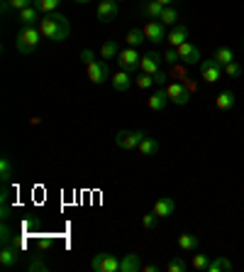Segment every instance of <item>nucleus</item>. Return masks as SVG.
Masks as SVG:
<instances>
[{
  "label": "nucleus",
  "mask_w": 244,
  "mask_h": 272,
  "mask_svg": "<svg viewBox=\"0 0 244 272\" xmlns=\"http://www.w3.org/2000/svg\"><path fill=\"white\" fill-rule=\"evenodd\" d=\"M120 45H117V39H108L105 45L100 47V57L103 59H117L120 57Z\"/></svg>",
  "instance_id": "4be33fe9"
},
{
  "label": "nucleus",
  "mask_w": 244,
  "mask_h": 272,
  "mask_svg": "<svg viewBox=\"0 0 244 272\" xmlns=\"http://www.w3.org/2000/svg\"><path fill=\"white\" fill-rule=\"evenodd\" d=\"M156 223H159V216H156L154 211H152V214H144V216H142V228H144V231H154Z\"/></svg>",
  "instance_id": "f704fd0d"
},
{
  "label": "nucleus",
  "mask_w": 244,
  "mask_h": 272,
  "mask_svg": "<svg viewBox=\"0 0 244 272\" xmlns=\"http://www.w3.org/2000/svg\"><path fill=\"white\" fill-rule=\"evenodd\" d=\"M0 174H3V181H5V184L12 179V162L8 157L0 159Z\"/></svg>",
  "instance_id": "72a5a7b5"
},
{
  "label": "nucleus",
  "mask_w": 244,
  "mask_h": 272,
  "mask_svg": "<svg viewBox=\"0 0 244 272\" xmlns=\"http://www.w3.org/2000/svg\"><path fill=\"white\" fill-rule=\"evenodd\" d=\"M142 270H144V272H159V265L149 262V265H142Z\"/></svg>",
  "instance_id": "79ce46f5"
},
{
  "label": "nucleus",
  "mask_w": 244,
  "mask_h": 272,
  "mask_svg": "<svg viewBox=\"0 0 244 272\" xmlns=\"http://www.w3.org/2000/svg\"><path fill=\"white\" fill-rule=\"evenodd\" d=\"M198 67H200V79L205 81V83H217V81H220L222 64L217 59H203Z\"/></svg>",
  "instance_id": "423d86ee"
},
{
  "label": "nucleus",
  "mask_w": 244,
  "mask_h": 272,
  "mask_svg": "<svg viewBox=\"0 0 244 272\" xmlns=\"http://www.w3.org/2000/svg\"><path fill=\"white\" fill-rule=\"evenodd\" d=\"M142 10H144L147 17H152V20H159V17H161V12H164V5H161V3H156V0H147Z\"/></svg>",
  "instance_id": "a878e982"
},
{
  "label": "nucleus",
  "mask_w": 244,
  "mask_h": 272,
  "mask_svg": "<svg viewBox=\"0 0 244 272\" xmlns=\"http://www.w3.org/2000/svg\"><path fill=\"white\" fill-rule=\"evenodd\" d=\"M183 86H186V89H188L190 93H196V89H198V86H196V81H190L188 76H186V79H183Z\"/></svg>",
  "instance_id": "a19ab883"
},
{
  "label": "nucleus",
  "mask_w": 244,
  "mask_h": 272,
  "mask_svg": "<svg viewBox=\"0 0 244 272\" xmlns=\"http://www.w3.org/2000/svg\"><path fill=\"white\" fill-rule=\"evenodd\" d=\"M164 61H166V64H171V67H174V64H181V59H178L176 47H168L166 52H164Z\"/></svg>",
  "instance_id": "e433bc0d"
},
{
  "label": "nucleus",
  "mask_w": 244,
  "mask_h": 272,
  "mask_svg": "<svg viewBox=\"0 0 244 272\" xmlns=\"http://www.w3.org/2000/svg\"><path fill=\"white\" fill-rule=\"evenodd\" d=\"M166 42L171 47H178V45H183V42H188V27L186 25H174L171 30H168V34H166Z\"/></svg>",
  "instance_id": "4468645a"
},
{
  "label": "nucleus",
  "mask_w": 244,
  "mask_h": 272,
  "mask_svg": "<svg viewBox=\"0 0 244 272\" xmlns=\"http://www.w3.org/2000/svg\"><path fill=\"white\" fill-rule=\"evenodd\" d=\"M0 5H3V15L10 12V0H0Z\"/></svg>",
  "instance_id": "37998d69"
},
{
  "label": "nucleus",
  "mask_w": 244,
  "mask_h": 272,
  "mask_svg": "<svg viewBox=\"0 0 244 272\" xmlns=\"http://www.w3.org/2000/svg\"><path fill=\"white\" fill-rule=\"evenodd\" d=\"M156 3H161V5H164V8H168V5H171V3H174V0H156Z\"/></svg>",
  "instance_id": "c03bdc74"
},
{
  "label": "nucleus",
  "mask_w": 244,
  "mask_h": 272,
  "mask_svg": "<svg viewBox=\"0 0 244 272\" xmlns=\"http://www.w3.org/2000/svg\"><path fill=\"white\" fill-rule=\"evenodd\" d=\"M159 23H164L166 27H174V25H178V10L176 8H164V12H161V17H159Z\"/></svg>",
  "instance_id": "c85d7f7f"
},
{
  "label": "nucleus",
  "mask_w": 244,
  "mask_h": 272,
  "mask_svg": "<svg viewBox=\"0 0 244 272\" xmlns=\"http://www.w3.org/2000/svg\"><path fill=\"white\" fill-rule=\"evenodd\" d=\"M161 61H164V54H159V52H147L142 54V61H139V71H144V74H159L161 71Z\"/></svg>",
  "instance_id": "9b49d317"
},
{
  "label": "nucleus",
  "mask_w": 244,
  "mask_h": 272,
  "mask_svg": "<svg viewBox=\"0 0 244 272\" xmlns=\"http://www.w3.org/2000/svg\"><path fill=\"white\" fill-rule=\"evenodd\" d=\"M212 59H217L222 67H225V64L234 61V52L230 49V47H217V49H215V54H212Z\"/></svg>",
  "instance_id": "cd10ccee"
},
{
  "label": "nucleus",
  "mask_w": 244,
  "mask_h": 272,
  "mask_svg": "<svg viewBox=\"0 0 244 272\" xmlns=\"http://www.w3.org/2000/svg\"><path fill=\"white\" fill-rule=\"evenodd\" d=\"M178 248L186 250V253H188V250H196L198 248V238H196L193 233H181V236H178Z\"/></svg>",
  "instance_id": "bb28decb"
},
{
  "label": "nucleus",
  "mask_w": 244,
  "mask_h": 272,
  "mask_svg": "<svg viewBox=\"0 0 244 272\" xmlns=\"http://www.w3.org/2000/svg\"><path fill=\"white\" fill-rule=\"evenodd\" d=\"M27 270L30 272H49V265L44 260H39V258H32V260L27 262Z\"/></svg>",
  "instance_id": "c9c22d12"
},
{
  "label": "nucleus",
  "mask_w": 244,
  "mask_h": 272,
  "mask_svg": "<svg viewBox=\"0 0 244 272\" xmlns=\"http://www.w3.org/2000/svg\"><path fill=\"white\" fill-rule=\"evenodd\" d=\"M125 42H127V45H130V47H134V49H137V47H142V45H144V42H147L144 30H139V27H132L130 32L125 34Z\"/></svg>",
  "instance_id": "412c9836"
},
{
  "label": "nucleus",
  "mask_w": 244,
  "mask_h": 272,
  "mask_svg": "<svg viewBox=\"0 0 244 272\" xmlns=\"http://www.w3.org/2000/svg\"><path fill=\"white\" fill-rule=\"evenodd\" d=\"M42 39H44V37L39 32V27H22V30L17 32V37H15V49H17L20 54H32Z\"/></svg>",
  "instance_id": "7ed1b4c3"
},
{
  "label": "nucleus",
  "mask_w": 244,
  "mask_h": 272,
  "mask_svg": "<svg viewBox=\"0 0 244 272\" xmlns=\"http://www.w3.org/2000/svg\"><path fill=\"white\" fill-rule=\"evenodd\" d=\"M210 255H203V253H198V255H193L190 258V267L198 272H208V267H210Z\"/></svg>",
  "instance_id": "393cba45"
},
{
  "label": "nucleus",
  "mask_w": 244,
  "mask_h": 272,
  "mask_svg": "<svg viewBox=\"0 0 244 272\" xmlns=\"http://www.w3.org/2000/svg\"><path fill=\"white\" fill-rule=\"evenodd\" d=\"M168 103V93L166 89H159L156 93H152V98L147 101V106H149V111H164Z\"/></svg>",
  "instance_id": "a211bd4d"
},
{
  "label": "nucleus",
  "mask_w": 244,
  "mask_h": 272,
  "mask_svg": "<svg viewBox=\"0 0 244 272\" xmlns=\"http://www.w3.org/2000/svg\"><path fill=\"white\" fill-rule=\"evenodd\" d=\"M52 245H54V243H52V238H42V240H39V250H42V253H46Z\"/></svg>",
  "instance_id": "ea45409f"
},
{
  "label": "nucleus",
  "mask_w": 244,
  "mask_h": 272,
  "mask_svg": "<svg viewBox=\"0 0 244 272\" xmlns=\"http://www.w3.org/2000/svg\"><path fill=\"white\" fill-rule=\"evenodd\" d=\"M34 5H37V10L39 12H54L59 5H61V0H34Z\"/></svg>",
  "instance_id": "7c9ffc66"
},
{
  "label": "nucleus",
  "mask_w": 244,
  "mask_h": 272,
  "mask_svg": "<svg viewBox=\"0 0 244 272\" xmlns=\"http://www.w3.org/2000/svg\"><path fill=\"white\" fill-rule=\"evenodd\" d=\"M39 32L44 39H52V42H64L71 37V23H68L66 17L61 15V12H46L44 17L39 20Z\"/></svg>",
  "instance_id": "f257e3e1"
},
{
  "label": "nucleus",
  "mask_w": 244,
  "mask_h": 272,
  "mask_svg": "<svg viewBox=\"0 0 244 272\" xmlns=\"http://www.w3.org/2000/svg\"><path fill=\"white\" fill-rule=\"evenodd\" d=\"M144 137L147 135L142 130H120V133L115 135V145L120 150H137Z\"/></svg>",
  "instance_id": "20e7f679"
},
{
  "label": "nucleus",
  "mask_w": 244,
  "mask_h": 272,
  "mask_svg": "<svg viewBox=\"0 0 244 272\" xmlns=\"http://www.w3.org/2000/svg\"><path fill=\"white\" fill-rule=\"evenodd\" d=\"M39 10H37V5H30V8H25V10L17 12V23L20 27H37L39 25Z\"/></svg>",
  "instance_id": "ddd939ff"
},
{
  "label": "nucleus",
  "mask_w": 244,
  "mask_h": 272,
  "mask_svg": "<svg viewBox=\"0 0 244 272\" xmlns=\"http://www.w3.org/2000/svg\"><path fill=\"white\" fill-rule=\"evenodd\" d=\"M144 30V37L152 42V45H159V42H164L166 39V25L164 23H159V20H149V23L142 27Z\"/></svg>",
  "instance_id": "9d476101"
},
{
  "label": "nucleus",
  "mask_w": 244,
  "mask_h": 272,
  "mask_svg": "<svg viewBox=\"0 0 244 272\" xmlns=\"http://www.w3.org/2000/svg\"><path fill=\"white\" fill-rule=\"evenodd\" d=\"M117 12H120V8H117V0H100L95 15H98L100 23H112V20L117 17Z\"/></svg>",
  "instance_id": "f8f14e48"
},
{
  "label": "nucleus",
  "mask_w": 244,
  "mask_h": 272,
  "mask_svg": "<svg viewBox=\"0 0 244 272\" xmlns=\"http://www.w3.org/2000/svg\"><path fill=\"white\" fill-rule=\"evenodd\" d=\"M242 64H239V61H230V64H225V67H222V74H225V76H230V79H239V76H242Z\"/></svg>",
  "instance_id": "c756f323"
},
{
  "label": "nucleus",
  "mask_w": 244,
  "mask_h": 272,
  "mask_svg": "<svg viewBox=\"0 0 244 272\" xmlns=\"http://www.w3.org/2000/svg\"><path fill=\"white\" fill-rule=\"evenodd\" d=\"M130 86H132V74H130V71L120 69V71L112 74V89L117 91V93H125Z\"/></svg>",
  "instance_id": "dca6fc26"
},
{
  "label": "nucleus",
  "mask_w": 244,
  "mask_h": 272,
  "mask_svg": "<svg viewBox=\"0 0 244 272\" xmlns=\"http://www.w3.org/2000/svg\"><path fill=\"white\" fill-rule=\"evenodd\" d=\"M30 5H34V0H10V8L15 12L25 10V8H30Z\"/></svg>",
  "instance_id": "4c0bfd02"
},
{
  "label": "nucleus",
  "mask_w": 244,
  "mask_h": 272,
  "mask_svg": "<svg viewBox=\"0 0 244 272\" xmlns=\"http://www.w3.org/2000/svg\"><path fill=\"white\" fill-rule=\"evenodd\" d=\"M81 59H83V64H86V71H88V79L98 86V83H105L110 76V67H108V61H103V59H95V54L90 52V49H83L81 52Z\"/></svg>",
  "instance_id": "f03ea898"
},
{
  "label": "nucleus",
  "mask_w": 244,
  "mask_h": 272,
  "mask_svg": "<svg viewBox=\"0 0 244 272\" xmlns=\"http://www.w3.org/2000/svg\"><path fill=\"white\" fill-rule=\"evenodd\" d=\"M215 106H217L220 111H230V108H234V93L232 91H222L220 96L215 98Z\"/></svg>",
  "instance_id": "b1692460"
},
{
  "label": "nucleus",
  "mask_w": 244,
  "mask_h": 272,
  "mask_svg": "<svg viewBox=\"0 0 244 272\" xmlns=\"http://www.w3.org/2000/svg\"><path fill=\"white\" fill-rule=\"evenodd\" d=\"M76 3H81V5H83V3H90V0H76Z\"/></svg>",
  "instance_id": "a18cd8bd"
},
{
  "label": "nucleus",
  "mask_w": 244,
  "mask_h": 272,
  "mask_svg": "<svg viewBox=\"0 0 244 272\" xmlns=\"http://www.w3.org/2000/svg\"><path fill=\"white\" fill-rule=\"evenodd\" d=\"M178 52V59H181V64H186V67H196L200 64V49L196 45H190V42H183V45L176 47Z\"/></svg>",
  "instance_id": "1a4fd4ad"
},
{
  "label": "nucleus",
  "mask_w": 244,
  "mask_h": 272,
  "mask_svg": "<svg viewBox=\"0 0 244 272\" xmlns=\"http://www.w3.org/2000/svg\"><path fill=\"white\" fill-rule=\"evenodd\" d=\"M134 81H137V86H139L142 91H147V89H152V83H154V76H152V74H144V71H139Z\"/></svg>",
  "instance_id": "473e14b6"
},
{
  "label": "nucleus",
  "mask_w": 244,
  "mask_h": 272,
  "mask_svg": "<svg viewBox=\"0 0 244 272\" xmlns=\"http://www.w3.org/2000/svg\"><path fill=\"white\" fill-rule=\"evenodd\" d=\"M137 152H139L142 157H154L156 152H159V140H156V137H144V140L139 142Z\"/></svg>",
  "instance_id": "aec40b11"
},
{
  "label": "nucleus",
  "mask_w": 244,
  "mask_h": 272,
  "mask_svg": "<svg viewBox=\"0 0 244 272\" xmlns=\"http://www.w3.org/2000/svg\"><path fill=\"white\" fill-rule=\"evenodd\" d=\"M164 89H166V93H168V101L176 103V106H186V103L190 101V91L183 86V81H171Z\"/></svg>",
  "instance_id": "0eeeda50"
},
{
  "label": "nucleus",
  "mask_w": 244,
  "mask_h": 272,
  "mask_svg": "<svg viewBox=\"0 0 244 272\" xmlns=\"http://www.w3.org/2000/svg\"><path fill=\"white\" fill-rule=\"evenodd\" d=\"M0 265L3 267H15L17 265V245L12 243V245H3L0 250Z\"/></svg>",
  "instance_id": "f3484780"
},
{
  "label": "nucleus",
  "mask_w": 244,
  "mask_h": 272,
  "mask_svg": "<svg viewBox=\"0 0 244 272\" xmlns=\"http://www.w3.org/2000/svg\"><path fill=\"white\" fill-rule=\"evenodd\" d=\"M232 270V262L227 260L225 255H215L210 260V267H208V272H227Z\"/></svg>",
  "instance_id": "5701e85b"
},
{
  "label": "nucleus",
  "mask_w": 244,
  "mask_h": 272,
  "mask_svg": "<svg viewBox=\"0 0 244 272\" xmlns=\"http://www.w3.org/2000/svg\"><path fill=\"white\" fill-rule=\"evenodd\" d=\"M174 211H176V201H174L171 196H161V199L154 201V214L159 216V218H168Z\"/></svg>",
  "instance_id": "2eb2a0df"
},
{
  "label": "nucleus",
  "mask_w": 244,
  "mask_h": 272,
  "mask_svg": "<svg viewBox=\"0 0 244 272\" xmlns=\"http://www.w3.org/2000/svg\"><path fill=\"white\" fill-rule=\"evenodd\" d=\"M139 61H142V57H139V52L134 49V47H127V49H122L120 57H117V64H120V69H125V71H139Z\"/></svg>",
  "instance_id": "6e6552de"
},
{
  "label": "nucleus",
  "mask_w": 244,
  "mask_h": 272,
  "mask_svg": "<svg viewBox=\"0 0 244 272\" xmlns=\"http://www.w3.org/2000/svg\"><path fill=\"white\" fill-rule=\"evenodd\" d=\"M137 270H142V258H139L137 253L125 255L120 260V272H137Z\"/></svg>",
  "instance_id": "6ab92c4d"
},
{
  "label": "nucleus",
  "mask_w": 244,
  "mask_h": 272,
  "mask_svg": "<svg viewBox=\"0 0 244 272\" xmlns=\"http://www.w3.org/2000/svg\"><path fill=\"white\" fill-rule=\"evenodd\" d=\"M166 270L168 272H186L188 270V262L183 260V258H171L166 265Z\"/></svg>",
  "instance_id": "2f4dec72"
},
{
  "label": "nucleus",
  "mask_w": 244,
  "mask_h": 272,
  "mask_svg": "<svg viewBox=\"0 0 244 272\" xmlns=\"http://www.w3.org/2000/svg\"><path fill=\"white\" fill-rule=\"evenodd\" d=\"M168 79H171V76H168L166 71H159V74H154V83H156V86H166Z\"/></svg>",
  "instance_id": "58836bf2"
},
{
  "label": "nucleus",
  "mask_w": 244,
  "mask_h": 272,
  "mask_svg": "<svg viewBox=\"0 0 244 272\" xmlns=\"http://www.w3.org/2000/svg\"><path fill=\"white\" fill-rule=\"evenodd\" d=\"M93 272H120V258L110 253H98L90 262Z\"/></svg>",
  "instance_id": "39448f33"
},
{
  "label": "nucleus",
  "mask_w": 244,
  "mask_h": 272,
  "mask_svg": "<svg viewBox=\"0 0 244 272\" xmlns=\"http://www.w3.org/2000/svg\"><path fill=\"white\" fill-rule=\"evenodd\" d=\"M117 3H120V0H117Z\"/></svg>",
  "instance_id": "49530a36"
}]
</instances>
